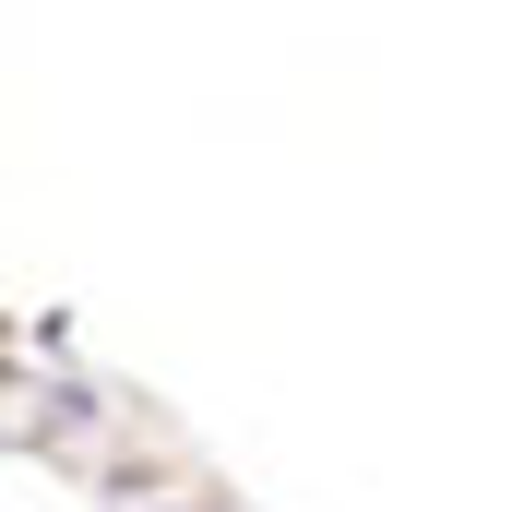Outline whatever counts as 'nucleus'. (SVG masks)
Listing matches in <instances>:
<instances>
[]
</instances>
